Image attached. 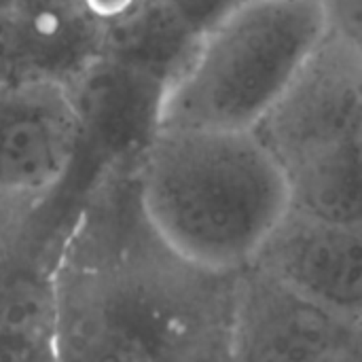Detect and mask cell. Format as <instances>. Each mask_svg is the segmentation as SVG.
I'll return each mask as SVG.
<instances>
[{
    "label": "cell",
    "mask_w": 362,
    "mask_h": 362,
    "mask_svg": "<svg viewBox=\"0 0 362 362\" xmlns=\"http://www.w3.org/2000/svg\"><path fill=\"white\" fill-rule=\"evenodd\" d=\"M148 233L178 261L240 274L291 210L288 182L255 132L159 127L134 168Z\"/></svg>",
    "instance_id": "6da1fadb"
},
{
    "label": "cell",
    "mask_w": 362,
    "mask_h": 362,
    "mask_svg": "<svg viewBox=\"0 0 362 362\" xmlns=\"http://www.w3.org/2000/svg\"><path fill=\"white\" fill-rule=\"evenodd\" d=\"M229 276L195 269L159 242L81 269L55 288L57 361L231 362Z\"/></svg>",
    "instance_id": "7a4b0ae2"
},
{
    "label": "cell",
    "mask_w": 362,
    "mask_h": 362,
    "mask_svg": "<svg viewBox=\"0 0 362 362\" xmlns=\"http://www.w3.org/2000/svg\"><path fill=\"white\" fill-rule=\"evenodd\" d=\"M329 32L327 0H246L165 89L159 127L252 132Z\"/></svg>",
    "instance_id": "3957f363"
},
{
    "label": "cell",
    "mask_w": 362,
    "mask_h": 362,
    "mask_svg": "<svg viewBox=\"0 0 362 362\" xmlns=\"http://www.w3.org/2000/svg\"><path fill=\"white\" fill-rule=\"evenodd\" d=\"M252 132L286 178L361 148V40L331 28Z\"/></svg>",
    "instance_id": "277c9868"
},
{
    "label": "cell",
    "mask_w": 362,
    "mask_h": 362,
    "mask_svg": "<svg viewBox=\"0 0 362 362\" xmlns=\"http://www.w3.org/2000/svg\"><path fill=\"white\" fill-rule=\"evenodd\" d=\"M81 148L83 129L68 83L45 76L0 81V195L49 193Z\"/></svg>",
    "instance_id": "5b68a950"
},
{
    "label": "cell",
    "mask_w": 362,
    "mask_h": 362,
    "mask_svg": "<svg viewBox=\"0 0 362 362\" xmlns=\"http://www.w3.org/2000/svg\"><path fill=\"white\" fill-rule=\"evenodd\" d=\"M231 362H325L358 354V325L246 267L235 276Z\"/></svg>",
    "instance_id": "8992f818"
},
{
    "label": "cell",
    "mask_w": 362,
    "mask_h": 362,
    "mask_svg": "<svg viewBox=\"0 0 362 362\" xmlns=\"http://www.w3.org/2000/svg\"><path fill=\"white\" fill-rule=\"evenodd\" d=\"M250 267L293 293L361 322V227L288 210Z\"/></svg>",
    "instance_id": "52a82bcc"
},
{
    "label": "cell",
    "mask_w": 362,
    "mask_h": 362,
    "mask_svg": "<svg viewBox=\"0 0 362 362\" xmlns=\"http://www.w3.org/2000/svg\"><path fill=\"white\" fill-rule=\"evenodd\" d=\"M87 142H125L138 153L159 129L165 85L100 55L70 83Z\"/></svg>",
    "instance_id": "ba28073f"
},
{
    "label": "cell",
    "mask_w": 362,
    "mask_h": 362,
    "mask_svg": "<svg viewBox=\"0 0 362 362\" xmlns=\"http://www.w3.org/2000/svg\"><path fill=\"white\" fill-rule=\"evenodd\" d=\"M19 76L72 83L104 47V30L74 0H25L15 8Z\"/></svg>",
    "instance_id": "9c48e42d"
},
{
    "label": "cell",
    "mask_w": 362,
    "mask_h": 362,
    "mask_svg": "<svg viewBox=\"0 0 362 362\" xmlns=\"http://www.w3.org/2000/svg\"><path fill=\"white\" fill-rule=\"evenodd\" d=\"M199 40L161 0H146L134 15L104 30L102 55L163 83L168 89L189 66Z\"/></svg>",
    "instance_id": "30bf717a"
},
{
    "label": "cell",
    "mask_w": 362,
    "mask_h": 362,
    "mask_svg": "<svg viewBox=\"0 0 362 362\" xmlns=\"http://www.w3.org/2000/svg\"><path fill=\"white\" fill-rule=\"evenodd\" d=\"M0 344L57 348L55 286L30 274L0 276Z\"/></svg>",
    "instance_id": "8fae6325"
},
{
    "label": "cell",
    "mask_w": 362,
    "mask_h": 362,
    "mask_svg": "<svg viewBox=\"0 0 362 362\" xmlns=\"http://www.w3.org/2000/svg\"><path fill=\"white\" fill-rule=\"evenodd\" d=\"M172 15L197 38H204L235 13L246 0H161Z\"/></svg>",
    "instance_id": "7c38bea8"
},
{
    "label": "cell",
    "mask_w": 362,
    "mask_h": 362,
    "mask_svg": "<svg viewBox=\"0 0 362 362\" xmlns=\"http://www.w3.org/2000/svg\"><path fill=\"white\" fill-rule=\"evenodd\" d=\"M83 13L102 30L134 15L146 0H76Z\"/></svg>",
    "instance_id": "4fadbf2b"
},
{
    "label": "cell",
    "mask_w": 362,
    "mask_h": 362,
    "mask_svg": "<svg viewBox=\"0 0 362 362\" xmlns=\"http://www.w3.org/2000/svg\"><path fill=\"white\" fill-rule=\"evenodd\" d=\"M0 362H59L57 348L0 344Z\"/></svg>",
    "instance_id": "5bb4252c"
},
{
    "label": "cell",
    "mask_w": 362,
    "mask_h": 362,
    "mask_svg": "<svg viewBox=\"0 0 362 362\" xmlns=\"http://www.w3.org/2000/svg\"><path fill=\"white\" fill-rule=\"evenodd\" d=\"M25 0H0V13H8V11H15L23 4Z\"/></svg>",
    "instance_id": "9a60e30c"
},
{
    "label": "cell",
    "mask_w": 362,
    "mask_h": 362,
    "mask_svg": "<svg viewBox=\"0 0 362 362\" xmlns=\"http://www.w3.org/2000/svg\"><path fill=\"white\" fill-rule=\"evenodd\" d=\"M325 362H358V354H348V356H335Z\"/></svg>",
    "instance_id": "2e32d148"
}]
</instances>
